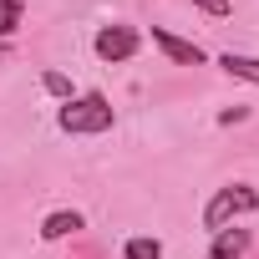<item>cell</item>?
I'll return each instance as SVG.
<instances>
[{
	"label": "cell",
	"instance_id": "52a82bcc",
	"mask_svg": "<svg viewBox=\"0 0 259 259\" xmlns=\"http://www.w3.org/2000/svg\"><path fill=\"white\" fill-rule=\"evenodd\" d=\"M219 66H224L229 76H239V81L259 87V56H244V51H224V56H219Z\"/></svg>",
	"mask_w": 259,
	"mask_h": 259
},
{
	"label": "cell",
	"instance_id": "3957f363",
	"mask_svg": "<svg viewBox=\"0 0 259 259\" xmlns=\"http://www.w3.org/2000/svg\"><path fill=\"white\" fill-rule=\"evenodd\" d=\"M92 51H97V61L117 66V61H133V56L143 51V36H138L133 26H102V31L92 36Z\"/></svg>",
	"mask_w": 259,
	"mask_h": 259
},
{
	"label": "cell",
	"instance_id": "30bf717a",
	"mask_svg": "<svg viewBox=\"0 0 259 259\" xmlns=\"http://www.w3.org/2000/svg\"><path fill=\"white\" fill-rule=\"evenodd\" d=\"M41 87L56 97V102H71L76 92H71V76H61V71H41Z\"/></svg>",
	"mask_w": 259,
	"mask_h": 259
},
{
	"label": "cell",
	"instance_id": "8992f818",
	"mask_svg": "<svg viewBox=\"0 0 259 259\" xmlns=\"http://www.w3.org/2000/svg\"><path fill=\"white\" fill-rule=\"evenodd\" d=\"M244 249H249V229H219L208 259H244Z\"/></svg>",
	"mask_w": 259,
	"mask_h": 259
},
{
	"label": "cell",
	"instance_id": "9c48e42d",
	"mask_svg": "<svg viewBox=\"0 0 259 259\" xmlns=\"http://www.w3.org/2000/svg\"><path fill=\"white\" fill-rule=\"evenodd\" d=\"M26 21V0H0V36H16Z\"/></svg>",
	"mask_w": 259,
	"mask_h": 259
},
{
	"label": "cell",
	"instance_id": "5b68a950",
	"mask_svg": "<svg viewBox=\"0 0 259 259\" xmlns=\"http://www.w3.org/2000/svg\"><path fill=\"white\" fill-rule=\"evenodd\" d=\"M81 224H87V219H81L76 208H56V213H46V219H41V239H46V244H56V239L76 234Z\"/></svg>",
	"mask_w": 259,
	"mask_h": 259
},
{
	"label": "cell",
	"instance_id": "7a4b0ae2",
	"mask_svg": "<svg viewBox=\"0 0 259 259\" xmlns=\"http://www.w3.org/2000/svg\"><path fill=\"white\" fill-rule=\"evenodd\" d=\"M254 208H259V193H254L249 183H229V188H219V193L203 203V229H208V234L234 229V219H244V213H254Z\"/></svg>",
	"mask_w": 259,
	"mask_h": 259
},
{
	"label": "cell",
	"instance_id": "6da1fadb",
	"mask_svg": "<svg viewBox=\"0 0 259 259\" xmlns=\"http://www.w3.org/2000/svg\"><path fill=\"white\" fill-rule=\"evenodd\" d=\"M112 122H117V112H112V102H107L102 92H81V97L61 102V112H56V127H61V133H71V138L112 133Z\"/></svg>",
	"mask_w": 259,
	"mask_h": 259
},
{
	"label": "cell",
	"instance_id": "277c9868",
	"mask_svg": "<svg viewBox=\"0 0 259 259\" xmlns=\"http://www.w3.org/2000/svg\"><path fill=\"white\" fill-rule=\"evenodd\" d=\"M153 46H158L173 66H203V61H208L198 41H183V36H173V31H163V26H153Z\"/></svg>",
	"mask_w": 259,
	"mask_h": 259
},
{
	"label": "cell",
	"instance_id": "ba28073f",
	"mask_svg": "<svg viewBox=\"0 0 259 259\" xmlns=\"http://www.w3.org/2000/svg\"><path fill=\"white\" fill-rule=\"evenodd\" d=\"M122 254H127V259H163V239L138 234V239H127V244H122Z\"/></svg>",
	"mask_w": 259,
	"mask_h": 259
},
{
	"label": "cell",
	"instance_id": "8fae6325",
	"mask_svg": "<svg viewBox=\"0 0 259 259\" xmlns=\"http://www.w3.org/2000/svg\"><path fill=\"white\" fill-rule=\"evenodd\" d=\"M193 6H198L203 16H213V21H224V16L234 11V6H229V0H193Z\"/></svg>",
	"mask_w": 259,
	"mask_h": 259
},
{
	"label": "cell",
	"instance_id": "7c38bea8",
	"mask_svg": "<svg viewBox=\"0 0 259 259\" xmlns=\"http://www.w3.org/2000/svg\"><path fill=\"white\" fill-rule=\"evenodd\" d=\"M249 117V107H224L219 112V127H234V122H244Z\"/></svg>",
	"mask_w": 259,
	"mask_h": 259
}]
</instances>
